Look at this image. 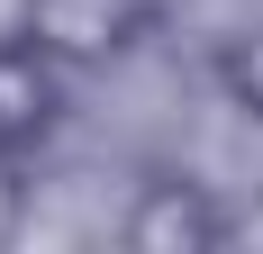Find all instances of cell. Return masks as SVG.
<instances>
[{"mask_svg": "<svg viewBox=\"0 0 263 254\" xmlns=\"http://www.w3.org/2000/svg\"><path fill=\"white\" fill-rule=\"evenodd\" d=\"M118 236H127L136 254H218L236 236V218H227L191 173H145L136 200H127V218H118Z\"/></svg>", "mask_w": 263, "mask_h": 254, "instance_id": "1", "label": "cell"}, {"mask_svg": "<svg viewBox=\"0 0 263 254\" xmlns=\"http://www.w3.org/2000/svg\"><path fill=\"white\" fill-rule=\"evenodd\" d=\"M27 37L54 55V64H73V73H91V64H109V55H127L145 27H155V0H27Z\"/></svg>", "mask_w": 263, "mask_h": 254, "instance_id": "2", "label": "cell"}, {"mask_svg": "<svg viewBox=\"0 0 263 254\" xmlns=\"http://www.w3.org/2000/svg\"><path fill=\"white\" fill-rule=\"evenodd\" d=\"M64 73H73V64H54L27 27L0 46V164H9V154H27L54 118H64Z\"/></svg>", "mask_w": 263, "mask_h": 254, "instance_id": "3", "label": "cell"}, {"mask_svg": "<svg viewBox=\"0 0 263 254\" xmlns=\"http://www.w3.org/2000/svg\"><path fill=\"white\" fill-rule=\"evenodd\" d=\"M218 91H227V109H236V118L263 127V19L236 27V37L218 46Z\"/></svg>", "mask_w": 263, "mask_h": 254, "instance_id": "4", "label": "cell"}]
</instances>
